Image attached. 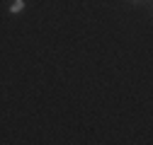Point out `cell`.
I'll return each instance as SVG.
<instances>
[{
  "label": "cell",
  "instance_id": "7a4b0ae2",
  "mask_svg": "<svg viewBox=\"0 0 153 145\" xmlns=\"http://www.w3.org/2000/svg\"><path fill=\"white\" fill-rule=\"evenodd\" d=\"M131 3H139V0H131Z\"/></svg>",
  "mask_w": 153,
  "mask_h": 145
},
{
  "label": "cell",
  "instance_id": "6da1fadb",
  "mask_svg": "<svg viewBox=\"0 0 153 145\" xmlns=\"http://www.w3.org/2000/svg\"><path fill=\"white\" fill-rule=\"evenodd\" d=\"M25 10V0H12V5H10V12L17 15V12H22Z\"/></svg>",
  "mask_w": 153,
  "mask_h": 145
}]
</instances>
